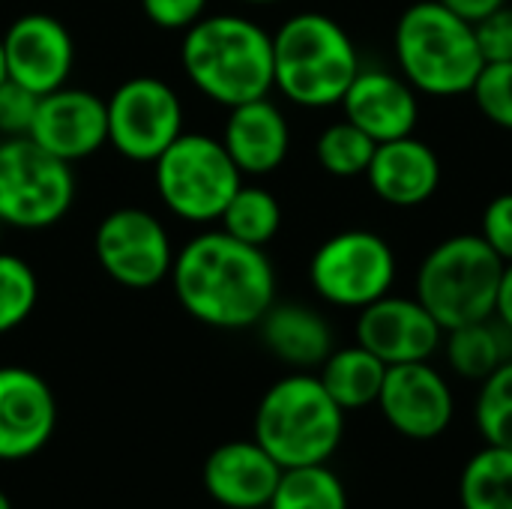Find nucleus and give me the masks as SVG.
Here are the masks:
<instances>
[{"label":"nucleus","mask_w":512,"mask_h":509,"mask_svg":"<svg viewBox=\"0 0 512 509\" xmlns=\"http://www.w3.org/2000/svg\"><path fill=\"white\" fill-rule=\"evenodd\" d=\"M168 279L186 315L216 330L255 327L276 303V270L267 252L222 228L183 243Z\"/></svg>","instance_id":"1"},{"label":"nucleus","mask_w":512,"mask_h":509,"mask_svg":"<svg viewBox=\"0 0 512 509\" xmlns=\"http://www.w3.org/2000/svg\"><path fill=\"white\" fill-rule=\"evenodd\" d=\"M180 66L222 108L264 99L273 90V33L237 12L204 15L183 30Z\"/></svg>","instance_id":"2"},{"label":"nucleus","mask_w":512,"mask_h":509,"mask_svg":"<svg viewBox=\"0 0 512 509\" xmlns=\"http://www.w3.org/2000/svg\"><path fill=\"white\" fill-rule=\"evenodd\" d=\"M357 72L354 39L324 12H297L273 33V87L300 108L342 105Z\"/></svg>","instance_id":"3"},{"label":"nucleus","mask_w":512,"mask_h":509,"mask_svg":"<svg viewBox=\"0 0 512 509\" xmlns=\"http://www.w3.org/2000/svg\"><path fill=\"white\" fill-rule=\"evenodd\" d=\"M399 75L426 96H462L483 69L474 24L438 0L411 3L393 33Z\"/></svg>","instance_id":"4"},{"label":"nucleus","mask_w":512,"mask_h":509,"mask_svg":"<svg viewBox=\"0 0 512 509\" xmlns=\"http://www.w3.org/2000/svg\"><path fill=\"white\" fill-rule=\"evenodd\" d=\"M345 438V411L318 375H288L258 402L255 441L282 465H327Z\"/></svg>","instance_id":"5"},{"label":"nucleus","mask_w":512,"mask_h":509,"mask_svg":"<svg viewBox=\"0 0 512 509\" xmlns=\"http://www.w3.org/2000/svg\"><path fill=\"white\" fill-rule=\"evenodd\" d=\"M504 261L480 234L441 240L417 270V300L447 330L495 315Z\"/></svg>","instance_id":"6"},{"label":"nucleus","mask_w":512,"mask_h":509,"mask_svg":"<svg viewBox=\"0 0 512 509\" xmlns=\"http://www.w3.org/2000/svg\"><path fill=\"white\" fill-rule=\"evenodd\" d=\"M243 174L222 138L183 132L156 162L153 186L165 210L189 225L219 222L225 204L240 189Z\"/></svg>","instance_id":"7"},{"label":"nucleus","mask_w":512,"mask_h":509,"mask_svg":"<svg viewBox=\"0 0 512 509\" xmlns=\"http://www.w3.org/2000/svg\"><path fill=\"white\" fill-rule=\"evenodd\" d=\"M75 204V171L27 135L0 141V225L45 231Z\"/></svg>","instance_id":"8"},{"label":"nucleus","mask_w":512,"mask_h":509,"mask_svg":"<svg viewBox=\"0 0 512 509\" xmlns=\"http://www.w3.org/2000/svg\"><path fill=\"white\" fill-rule=\"evenodd\" d=\"M309 282L324 303L360 312L393 291L396 252L375 231H339L315 249Z\"/></svg>","instance_id":"9"},{"label":"nucleus","mask_w":512,"mask_h":509,"mask_svg":"<svg viewBox=\"0 0 512 509\" xmlns=\"http://www.w3.org/2000/svg\"><path fill=\"white\" fill-rule=\"evenodd\" d=\"M105 108L108 144L129 162H156L183 135V102L165 78H126Z\"/></svg>","instance_id":"10"},{"label":"nucleus","mask_w":512,"mask_h":509,"mask_svg":"<svg viewBox=\"0 0 512 509\" xmlns=\"http://www.w3.org/2000/svg\"><path fill=\"white\" fill-rule=\"evenodd\" d=\"M99 267L123 288L147 291L171 276L174 246L165 222L141 207L111 210L93 234Z\"/></svg>","instance_id":"11"},{"label":"nucleus","mask_w":512,"mask_h":509,"mask_svg":"<svg viewBox=\"0 0 512 509\" xmlns=\"http://www.w3.org/2000/svg\"><path fill=\"white\" fill-rule=\"evenodd\" d=\"M375 405L381 408L387 426L411 441L441 438L456 417L453 390L429 360L387 366Z\"/></svg>","instance_id":"12"},{"label":"nucleus","mask_w":512,"mask_h":509,"mask_svg":"<svg viewBox=\"0 0 512 509\" xmlns=\"http://www.w3.org/2000/svg\"><path fill=\"white\" fill-rule=\"evenodd\" d=\"M3 48L9 78L36 96L63 87L75 69V39L69 27L48 12L18 15L3 33Z\"/></svg>","instance_id":"13"},{"label":"nucleus","mask_w":512,"mask_h":509,"mask_svg":"<svg viewBox=\"0 0 512 509\" xmlns=\"http://www.w3.org/2000/svg\"><path fill=\"white\" fill-rule=\"evenodd\" d=\"M45 153L63 162H81L108 144V108L105 99L84 87H57L39 96L33 126L27 132Z\"/></svg>","instance_id":"14"},{"label":"nucleus","mask_w":512,"mask_h":509,"mask_svg":"<svg viewBox=\"0 0 512 509\" xmlns=\"http://www.w3.org/2000/svg\"><path fill=\"white\" fill-rule=\"evenodd\" d=\"M357 345L372 351L387 366L423 363L444 345V327L417 297H393L369 303L357 315Z\"/></svg>","instance_id":"15"},{"label":"nucleus","mask_w":512,"mask_h":509,"mask_svg":"<svg viewBox=\"0 0 512 509\" xmlns=\"http://www.w3.org/2000/svg\"><path fill=\"white\" fill-rule=\"evenodd\" d=\"M57 429V399L42 375L0 366V462L36 456Z\"/></svg>","instance_id":"16"},{"label":"nucleus","mask_w":512,"mask_h":509,"mask_svg":"<svg viewBox=\"0 0 512 509\" xmlns=\"http://www.w3.org/2000/svg\"><path fill=\"white\" fill-rule=\"evenodd\" d=\"M345 120L363 129L375 144L414 135L420 123V99L417 90L396 72L387 69H363L351 81L342 99Z\"/></svg>","instance_id":"17"},{"label":"nucleus","mask_w":512,"mask_h":509,"mask_svg":"<svg viewBox=\"0 0 512 509\" xmlns=\"http://www.w3.org/2000/svg\"><path fill=\"white\" fill-rule=\"evenodd\" d=\"M282 465L252 438L216 447L201 471L207 495L228 509H264L270 504Z\"/></svg>","instance_id":"18"},{"label":"nucleus","mask_w":512,"mask_h":509,"mask_svg":"<svg viewBox=\"0 0 512 509\" xmlns=\"http://www.w3.org/2000/svg\"><path fill=\"white\" fill-rule=\"evenodd\" d=\"M222 144L243 177H267L288 159L291 129L282 108L264 96L228 108Z\"/></svg>","instance_id":"19"},{"label":"nucleus","mask_w":512,"mask_h":509,"mask_svg":"<svg viewBox=\"0 0 512 509\" xmlns=\"http://www.w3.org/2000/svg\"><path fill=\"white\" fill-rule=\"evenodd\" d=\"M438 153L414 135L393 138L375 147L366 180L372 192L390 207H420L441 186Z\"/></svg>","instance_id":"20"},{"label":"nucleus","mask_w":512,"mask_h":509,"mask_svg":"<svg viewBox=\"0 0 512 509\" xmlns=\"http://www.w3.org/2000/svg\"><path fill=\"white\" fill-rule=\"evenodd\" d=\"M258 327L267 351L300 372L321 366L333 351V330L327 318L303 303H273Z\"/></svg>","instance_id":"21"},{"label":"nucleus","mask_w":512,"mask_h":509,"mask_svg":"<svg viewBox=\"0 0 512 509\" xmlns=\"http://www.w3.org/2000/svg\"><path fill=\"white\" fill-rule=\"evenodd\" d=\"M444 354L459 378L483 384L495 369L512 360V330L504 327L495 315L447 330Z\"/></svg>","instance_id":"22"},{"label":"nucleus","mask_w":512,"mask_h":509,"mask_svg":"<svg viewBox=\"0 0 512 509\" xmlns=\"http://www.w3.org/2000/svg\"><path fill=\"white\" fill-rule=\"evenodd\" d=\"M387 363L378 360L372 351L363 345L351 348H333L330 357L321 363V384L333 396V402L348 414V411H363L378 402L381 387H384Z\"/></svg>","instance_id":"23"},{"label":"nucleus","mask_w":512,"mask_h":509,"mask_svg":"<svg viewBox=\"0 0 512 509\" xmlns=\"http://www.w3.org/2000/svg\"><path fill=\"white\" fill-rule=\"evenodd\" d=\"M462 509H512V450L486 444L459 477Z\"/></svg>","instance_id":"24"},{"label":"nucleus","mask_w":512,"mask_h":509,"mask_svg":"<svg viewBox=\"0 0 512 509\" xmlns=\"http://www.w3.org/2000/svg\"><path fill=\"white\" fill-rule=\"evenodd\" d=\"M219 222L222 231H228L231 237L264 249L282 228V204L270 189L255 183H240V189L225 204Z\"/></svg>","instance_id":"25"},{"label":"nucleus","mask_w":512,"mask_h":509,"mask_svg":"<svg viewBox=\"0 0 512 509\" xmlns=\"http://www.w3.org/2000/svg\"><path fill=\"white\" fill-rule=\"evenodd\" d=\"M267 509H348V492L327 465L285 468Z\"/></svg>","instance_id":"26"},{"label":"nucleus","mask_w":512,"mask_h":509,"mask_svg":"<svg viewBox=\"0 0 512 509\" xmlns=\"http://www.w3.org/2000/svg\"><path fill=\"white\" fill-rule=\"evenodd\" d=\"M375 147L378 144L363 129H357L351 120H342V123L327 126L318 135L315 156H318V165L330 177L351 180V177H366L369 162L375 156Z\"/></svg>","instance_id":"27"},{"label":"nucleus","mask_w":512,"mask_h":509,"mask_svg":"<svg viewBox=\"0 0 512 509\" xmlns=\"http://www.w3.org/2000/svg\"><path fill=\"white\" fill-rule=\"evenodd\" d=\"M39 279L33 267L12 252H0V336L18 330L36 309Z\"/></svg>","instance_id":"28"},{"label":"nucleus","mask_w":512,"mask_h":509,"mask_svg":"<svg viewBox=\"0 0 512 509\" xmlns=\"http://www.w3.org/2000/svg\"><path fill=\"white\" fill-rule=\"evenodd\" d=\"M474 420L486 444L512 450V360L480 384Z\"/></svg>","instance_id":"29"},{"label":"nucleus","mask_w":512,"mask_h":509,"mask_svg":"<svg viewBox=\"0 0 512 509\" xmlns=\"http://www.w3.org/2000/svg\"><path fill=\"white\" fill-rule=\"evenodd\" d=\"M468 93L474 96L480 114L489 123L512 132V60L483 63V69Z\"/></svg>","instance_id":"30"},{"label":"nucleus","mask_w":512,"mask_h":509,"mask_svg":"<svg viewBox=\"0 0 512 509\" xmlns=\"http://www.w3.org/2000/svg\"><path fill=\"white\" fill-rule=\"evenodd\" d=\"M36 105H39L36 93H30L27 87L6 78L0 84V135L3 138L27 135L33 126V117H36Z\"/></svg>","instance_id":"31"},{"label":"nucleus","mask_w":512,"mask_h":509,"mask_svg":"<svg viewBox=\"0 0 512 509\" xmlns=\"http://www.w3.org/2000/svg\"><path fill=\"white\" fill-rule=\"evenodd\" d=\"M474 36L486 63L512 60V6L504 3L501 9L489 12L486 18L474 21Z\"/></svg>","instance_id":"32"},{"label":"nucleus","mask_w":512,"mask_h":509,"mask_svg":"<svg viewBox=\"0 0 512 509\" xmlns=\"http://www.w3.org/2000/svg\"><path fill=\"white\" fill-rule=\"evenodd\" d=\"M480 237L495 249L504 264H512V192H501L486 204Z\"/></svg>","instance_id":"33"},{"label":"nucleus","mask_w":512,"mask_h":509,"mask_svg":"<svg viewBox=\"0 0 512 509\" xmlns=\"http://www.w3.org/2000/svg\"><path fill=\"white\" fill-rule=\"evenodd\" d=\"M210 0H141L147 21L159 30H186L204 18Z\"/></svg>","instance_id":"34"},{"label":"nucleus","mask_w":512,"mask_h":509,"mask_svg":"<svg viewBox=\"0 0 512 509\" xmlns=\"http://www.w3.org/2000/svg\"><path fill=\"white\" fill-rule=\"evenodd\" d=\"M438 3H444L447 9H453L456 15H462L465 21H480V18H486L489 12H495V9H501L504 3H510V0H438Z\"/></svg>","instance_id":"35"},{"label":"nucleus","mask_w":512,"mask_h":509,"mask_svg":"<svg viewBox=\"0 0 512 509\" xmlns=\"http://www.w3.org/2000/svg\"><path fill=\"white\" fill-rule=\"evenodd\" d=\"M495 318L512 330V264H504V273H501L498 300H495Z\"/></svg>","instance_id":"36"},{"label":"nucleus","mask_w":512,"mask_h":509,"mask_svg":"<svg viewBox=\"0 0 512 509\" xmlns=\"http://www.w3.org/2000/svg\"><path fill=\"white\" fill-rule=\"evenodd\" d=\"M9 78V69H6V48H3V36H0V84Z\"/></svg>","instance_id":"37"},{"label":"nucleus","mask_w":512,"mask_h":509,"mask_svg":"<svg viewBox=\"0 0 512 509\" xmlns=\"http://www.w3.org/2000/svg\"><path fill=\"white\" fill-rule=\"evenodd\" d=\"M240 3H252V6H270V3H282V0H240Z\"/></svg>","instance_id":"38"},{"label":"nucleus","mask_w":512,"mask_h":509,"mask_svg":"<svg viewBox=\"0 0 512 509\" xmlns=\"http://www.w3.org/2000/svg\"><path fill=\"white\" fill-rule=\"evenodd\" d=\"M0 509H12V504H9V498H6L3 489H0Z\"/></svg>","instance_id":"39"}]
</instances>
